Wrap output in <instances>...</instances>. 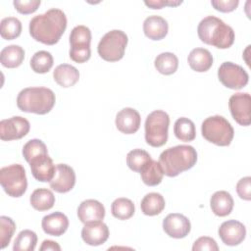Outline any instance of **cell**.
I'll list each match as a JSON object with an SVG mask.
<instances>
[{"instance_id": "cell-1", "label": "cell", "mask_w": 251, "mask_h": 251, "mask_svg": "<svg viewBox=\"0 0 251 251\" xmlns=\"http://www.w3.org/2000/svg\"><path fill=\"white\" fill-rule=\"evenodd\" d=\"M66 27L67 17L62 10L56 8L33 17L29 22L31 37L46 45L56 44L65 32Z\"/></svg>"}, {"instance_id": "cell-2", "label": "cell", "mask_w": 251, "mask_h": 251, "mask_svg": "<svg viewBox=\"0 0 251 251\" xmlns=\"http://www.w3.org/2000/svg\"><path fill=\"white\" fill-rule=\"evenodd\" d=\"M164 175L173 177L191 169L197 162V152L190 145H176L164 150L158 161Z\"/></svg>"}, {"instance_id": "cell-3", "label": "cell", "mask_w": 251, "mask_h": 251, "mask_svg": "<svg viewBox=\"0 0 251 251\" xmlns=\"http://www.w3.org/2000/svg\"><path fill=\"white\" fill-rule=\"evenodd\" d=\"M200 40L219 49H227L234 42L233 29L215 16H207L198 25Z\"/></svg>"}, {"instance_id": "cell-4", "label": "cell", "mask_w": 251, "mask_h": 251, "mask_svg": "<svg viewBox=\"0 0 251 251\" xmlns=\"http://www.w3.org/2000/svg\"><path fill=\"white\" fill-rule=\"evenodd\" d=\"M54 92L47 87H26L20 91L17 97L18 108L25 113L44 115L55 105Z\"/></svg>"}, {"instance_id": "cell-5", "label": "cell", "mask_w": 251, "mask_h": 251, "mask_svg": "<svg viewBox=\"0 0 251 251\" xmlns=\"http://www.w3.org/2000/svg\"><path fill=\"white\" fill-rule=\"evenodd\" d=\"M201 132L207 141L218 146L229 145L234 135V130L230 123L219 115L205 119L201 126Z\"/></svg>"}, {"instance_id": "cell-6", "label": "cell", "mask_w": 251, "mask_h": 251, "mask_svg": "<svg viewBox=\"0 0 251 251\" xmlns=\"http://www.w3.org/2000/svg\"><path fill=\"white\" fill-rule=\"evenodd\" d=\"M169 115L162 110L151 112L145 121V140L152 147H161L168 140Z\"/></svg>"}, {"instance_id": "cell-7", "label": "cell", "mask_w": 251, "mask_h": 251, "mask_svg": "<svg viewBox=\"0 0 251 251\" xmlns=\"http://www.w3.org/2000/svg\"><path fill=\"white\" fill-rule=\"evenodd\" d=\"M127 35L119 29L107 32L99 41L97 51L99 56L108 62H117L125 55Z\"/></svg>"}, {"instance_id": "cell-8", "label": "cell", "mask_w": 251, "mask_h": 251, "mask_svg": "<svg viewBox=\"0 0 251 251\" xmlns=\"http://www.w3.org/2000/svg\"><path fill=\"white\" fill-rule=\"evenodd\" d=\"M0 183L4 191L11 197H21L27 188L25 168L20 164L3 167L0 170Z\"/></svg>"}, {"instance_id": "cell-9", "label": "cell", "mask_w": 251, "mask_h": 251, "mask_svg": "<svg viewBox=\"0 0 251 251\" xmlns=\"http://www.w3.org/2000/svg\"><path fill=\"white\" fill-rule=\"evenodd\" d=\"M91 31L85 25L75 26L70 34V58L75 63H84L91 56Z\"/></svg>"}, {"instance_id": "cell-10", "label": "cell", "mask_w": 251, "mask_h": 251, "mask_svg": "<svg viewBox=\"0 0 251 251\" xmlns=\"http://www.w3.org/2000/svg\"><path fill=\"white\" fill-rule=\"evenodd\" d=\"M218 77L223 85L230 89H241L249 80L247 72L241 66L232 62H225L220 66Z\"/></svg>"}, {"instance_id": "cell-11", "label": "cell", "mask_w": 251, "mask_h": 251, "mask_svg": "<svg viewBox=\"0 0 251 251\" xmlns=\"http://www.w3.org/2000/svg\"><path fill=\"white\" fill-rule=\"evenodd\" d=\"M228 107L234 121L240 126H247L251 123V97L248 93L238 92L230 96Z\"/></svg>"}, {"instance_id": "cell-12", "label": "cell", "mask_w": 251, "mask_h": 251, "mask_svg": "<svg viewBox=\"0 0 251 251\" xmlns=\"http://www.w3.org/2000/svg\"><path fill=\"white\" fill-rule=\"evenodd\" d=\"M29 128V122L23 117L5 119L0 122V138L4 141L21 139L28 133Z\"/></svg>"}, {"instance_id": "cell-13", "label": "cell", "mask_w": 251, "mask_h": 251, "mask_svg": "<svg viewBox=\"0 0 251 251\" xmlns=\"http://www.w3.org/2000/svg\"><path fill=\"white\" fill-rule=\"evenodd\" d=\"M218 232L220 238L226 245L236 246L245 239L246 228L242 223L235 220H228L220 226Z\"/></svg>"}, {"instance_id": "cell-14", "label": "cell", "mask_w": 251, "mask_h": 251, "mask_svg": "<svg viewBox=\"0 0 251 251\" xmlns=\"http://www.w3.org/2000/svg\"><path fill=\"white\" fill-rule=\"evenodd\" d=\"M50 187L59 193H66L72 190L75 184V173L67 164L56 165L54 177L49 182Z\"/></svg>"}, {"instance_id": "cell-15", "label": "cell", "mask_w": 251, "mask_h": 251, "mask_svg": "<svg viewBox=\"0 0 251 251\" xmlns=\"http://www.w3.org/2000/svg\"><path fill=\"white\" fill-rule=\"evenodd\" d=\"M164 231L173 238H183L191 229L189 220L182 214L172 213L169 214L163 221Z\"/></svg>"}, {"instance_id": "cell-16", "label": "cell", "mask_w": 251, "mask_h": 251, "mask_svg": "<svg viewBox=\"0 0 251 251\" xmlns=\"http://www.w3.org/2000/svg\"><path fill=\"white\" fill-rule=\"evenodd\" d=\"M29 166L33 177L41 182H50L54 177L56 166L48 153L41 154L29 161Z\"/></svg>"}, {"instance_id": "cell-17", "label": "cell", "mask_w": 251, "mask_h": 251, "mask_svg": "<svg viewBox=\"0 0 251 251\" xmlns=\"http://www.w3.org/2000/svg\"><path fill=\"white\" fill-rule=\"evenodd\" d=\"M82 240L91 246H98L105 243L109 237V228L102 221L84 224L81 229Z\"/></svg>"}, {"instance_id": "cell-18", "label": "cell", "mask_w": 251, "mask_h": 251, "mask_svg": "<svg viewBox=\"0 0 251 251\" xmlns=\"http://www.w3.org/2000/svg\"><path fill=\"white\" fill-rule=\"evenodd\" d=\"M117 128L126 134L135 133L140 126L141 118L139 113L133 108H124L116 116Z\"/></svg>"}, {"instance_id": "cell-19", "label": "cell", "mask_w": 251, "mask_h": 251, "mask_svg": "<svg viewBox=\"0 0 251 251\" xmlns=\"http://www.w3.org/2000/svg\"><path fill=\"white\" fill-rule=\"evenodd\" d=\"M77 217L83 224L99 222L105 217V208L99 201L87 199L79 204L77 208Z\"/></svg>"}, {"instance_id": "cell-20", "label": "cell", "mask_w": 251, "mask_h": 251, "mask_svg": "<svg viewBox=\"0 0 251 251\" xmlns=\"http://www.w3.org/2000/svg\"><path fill=\"white\" fill-rule=\"evenodd\" d=\"M42 229L45 233L52 236H60L69 227V219L61 212H54L43 217L41 222Z\"/></svg>"}, {"instance_id": "cell-21", "label": "cell", "mask_w": 251, "mask_h": 251, "mask_svg": "<svg viewBox=\"0 0 251 251\" xmlns=\"http://www.w3.org/2000/svg\"><path fill=\"white\" fill-rule=\"evenodd\" d=\"M169 30V25L167 21L157 15L149 16L145 19L143 23L144 34L152 40L163 39Z\"/></svg>"}, {"instance_id": "cell-22", "label": "cell", "mask_w": 251, "mask_h": 251, "mask_svg": "<svg viewBox=\"0 0 251 251\" xmlns=\"http://www.w3.org/2000/svg\"><path fill=\"white\" fill-rule=\"evenodd\" d=\"M232 196L225 190L215 192L210 199V206L212 212L219 217H226L230 214L233 208Z\"/></svg>"}, {"instance_id": "cell-23", "label": "cell", "mask_w": 251, "mask_h": 251, "mask_svg": "<svg viewBox=\"0 0 251 251\" xmlns=\"http://www.w3.org/2000/svg\"><path fill=\"white\" fill-rule=\"evenodd\" d=\"M189 67L198 73L207 72L213 65V56L205 48H195L187 57Z\"/></svg>"}, {"instance_id": "cell-24", "label": "cell", "mask_w": 251, "mask_h": 251, "mask_svg": "<svg viewBox=\"0 0 251 251\" xmlns=\"http://www.w3.org/2000/svg\"><path fill=\"white\" fill-rule=\"evenodd\" d=\"M53 77L60 86L71 87L78 81L79 72L72 65L61 64L55 68Z\"/></svg>"}, {"instance_id": "cell-25", "label": "cell", "mask_w": 251, "mask_h": 251, "mask_svg": "<svg viewBox=\"0 0 251 251\" xmlns=\"http://www.w3.org/2000/svg\"><path fill=\"white\" fill-rule=\"evenodd\" d=\"M25 59V50L20 45H9L2 49L0 61L2 66L8 69H14L22 65Z\"/></svg>"}, {"instance_id": "cell-26", "label": "cell", "mask_w": 251, "mask_h": 251, "mask_svg": "<svg viewBox=\"0 0 251 251\" xmlns=\"http://www.w3.org/2000/svg\"><path fill=\"white\" fill-rule=\"evenodd\" d=\"M165 199L162 194L157 192L147 193L141 200L140 208L146 216L159 215L165 208Z\"/></svg>"}, {"instance_id": "cell-27", "label": "cell", "mask_w": 251, "mask_h": 251, "mask_svg": "<svg viewBox=\"0 0 251 251\" xmlns=\"http://www.w3.org/2000/svg\"><path fill=\"white\" fill-rule=\"evenodd\" d=\"M31 206L37 211H47L54 206L55 196L53 192L47 188L35 189L29 198Z\"/></svg>"}, {"instance_id": "cell-28", "label": "cell", "mask_w": 251, "mask_h": 251, "mask_svg": "<svg viewBox=\"0 0 251 251\" xmlns=\"http://www.w3.org/2000/svg\"><path fill=\"white\" fill-rule=\"evenodd\" d=\"M142 181L148 186H155L161 183L164 173L159 162L152 160L147 163V165L140 172Z\"/></svg>"}, {"instance_id": "cell-29", "label": "cell", "mask_w": 251, "mask_h": 251, "mask_svg": "<svg viewBox=\"0 0 251 251\" xmlns=\"http://www.w3.org/2000/svg\"><path fill=\"white\" fill-rule=\"evenodd\" d=\"M174 133L176 137L181 141L189 142L195 139L196 129L194 123L188 118L181 117L177 119L174 126Z\"/></svg>"}, {"instance_id": "cell-30", "label": "cell", "mask_w": 251, "mask_h": 251, "mask_svg": "<svg viewBox=\"0 0 251 251\" xmlns=\"http://www.w3.org/2000/svg\"><path fill=\"white\" fill-rule=\"evenodd\" d=\"M154 65L160 74L169 75L177 70L178 59L174 53L164 52L156 57Z\"/></svg>"}, {"instance_id": "cell-31", "label": "cell", "mask_w": 251, "mask_h": 251, "mask_svg": "<svg viewBox=\"0 0 251 251\" xmlns=\"http://www.w3.org/2000/svg\"><path fill=\"white\" fill-rule=\"evenodd\" d=\"M53 63L54 60L51 53L44 50L37 51L30 59V67L32 71L37 74L48 73L51 70Z\"/></svg>"}, {"instance_id": "cell-32", "label": "cell", "mask_w": 251, "mask_h": 251, "mask_svg": "<svg viewBox=\"0 0 251 251\" xmlns=\"http://www.w3.org/2000/svg\"><path fill=\"white\" fill-rule=\"evenodd\" d=\"M112 215L119 220H127L134 214V204L127 198H117L111 205Z\"/></svg>"}, {"instance_id": "cell-33", "label": "cell", "mask_w": 251, "mask_h": 251, "mask_svg": "<svg viewBox=\"0 0 251 251\" xmlns=\"http://www.w3.org/2000/svg\"><path fill=\"white\" fill-rule=\"evenodd\" d=\"M37 243V235L30 229L22 230L16 237L13 245L14 251H33Z\"/></svg>"}, {"instance_id": "cell-34", "label": "cell", "mask_w": 251, "mask_h": 251, "mask_svg": "<svg viewBox=\"0 0 251 251\" xmlns=\"http://www.w3.org/2000/svg\"><path fill=\"white\" fill-rule=\"evenodd\" d=\"M22 32V23L15 17H7L1 21L0 34L6 40H13L20 36Z\"/></svg>"}, {"instance_id": "cell-35", "label": "cell", "mask_w": 251, "mask_h": 251, "mask_svg": "<svg viewBox=\"0 0 251 251\" xmlns=\"http://www.w3.org/2000/svg\"><path fill=\"white\" fill-rule=\"evenodd\" d=\"M149 161H151V156L143 149H133L126 155V164L133 172L140 173Z\"/></svg>"}, {"instance_id": "cell-36", "label": "cell", "mask_w": 251, "mask_h": 251, "mask_svg": "<svg viewBox=\"0 0 251 251\" xmlns=\"http://www.w3.org/2000/svg\"><path fill=\"white\" fill-rule=\"evenodd\" d=\"M46 153H48L47 147L40 139H30L24 145L23 148V155L27 163H29V161L34 157Z\"/></svg>"}, {"instance_id": "cell-37", "label": "cell", "mask_w": 251, "mask_h": 251, "mask_svg": "<svg viewBox=\"0 0 251 251\" xmlns=\"http://www.w3.org/2000/svg\"><path fill=\"white\" fill-rule=\"evenodd\" d=\"M16 230V224L14 221L6 216L0 217V243L1 248L4 249L9 245L12 236Z\"/></svg>"}, {"instance_id": "cell-38", "label": "cell", "mask_w": 251, "mask_h": 251, "mask_svg": "<svg viewBox=\"0 0 251 251\" xmlns=\"http://www.w3.org/2000/svg\"><path fill=\"white\" fill-rule=\"evenodd\" d=\"M40 0H24V1H19V0H15L13 2L14 7L16 8V10L24 15H28L31 13H34L37 8L40 5Z\"/></svg>"}, {"instance_id": "cell-39", "label": "cell", "mask_w": 251, "mask_h": 251, "mask_svg": "<svg viewBox=\"0 0 251 251\" xmlns=\"http://www.w3.org/2000/svg\"><path fill=\"white\" fill-rule=\"evenodd\" d=\"M193 251H200V250H209V251H218L219 247L217 242L209 236H201L195 242L192 246Z\"/></svg>"}, {"instance_id": "cell-40", "label": "cell", "mask_w": 251, "mask_h": 251, "mask_svg": "<svg viewBox=\"0 0 251 251\" xmlns=\"http://www.w3.org/2000/svg\"><path fill=\"white\" fill-rule=\"evenodd\" d=\"M236 192L238 196L246 201L251 199V177L245 176L238 180L236 184Z\"/></svg>"}, {"instance_id": "cell-41", "label": "cell", "mask_w": 251, "mask_h": 251, "mask_svg": "<svg viewBox=\"0 0 251 251\" xmlns=\"http://www.w3.org/2000/svg\"><path fill=\"white\" fill-rule=\"evenodd\" d=\"M211 4L217 11H220L223 13H228L236 9V7L239 4V1L238 0H212Z\"/></svg>"}, {"instance_id": "cell-42", "label": "cell", "mask_w": 251, "mask_h": 251, "mask_svg": "<svg viewBox=\"0 0 251 251\" xmlns=\"http://www.w3.org/2000/svg\"><path fill=\"white\" fill-rule=\"evenodd\" d=\"M146 6L151 9H162L164 6H177L182 3V1H164V0H153V1H145Z\"/></svg>"}, {"instance_id": "cell-43", "label": "cell", "mask_w": 251, "mask_h": 251, "mask_svg": "<svg viewBox=\"0 0 251 251\" xmlns=\"http://www.w3.org/2000/svg\"><path fill=\"white\" fill-rule=\"evenodd\" d=\"M40 251H44V250H52V251H60L61 250V246L53 241V240H44L42 242V245L40 246Z\"/></svg>"}]
</instances>
